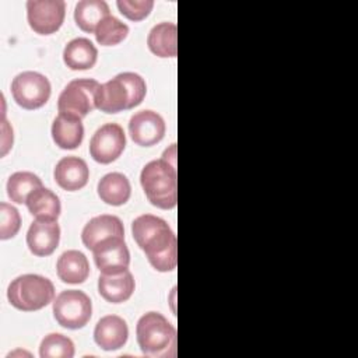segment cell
I'll list each match as a JSON object with an SVG mask.
<instances>
[{
  "label": "cell",
  "mask_w": 358,
  "mask_h": 358,
  "mask_svg": "<svg viewBox=\"0 0 358 358\" xmlns=\"http://www.w3.org/2000/svg\"><path fill=\"white\" fill-rule=\"evenodd\" d=\"M131 234L157 271L166 273L176 267L178 242L165 220L152 214H143L131 222Z\"/></svg>",
  "instance_id": "cell-1"
},
{
  "label": "cell",
  "mask_w": 358,
  "mask_h": 358,
  "mask_svg": "<svg viewBox=\"0 0 358 358\" xmlns=\"http://www.w3.org/2000/svg\"><path fill=\"white\" fill-rule=\"evenodd\" d=\"M147 85L137 73H120L112 80L99 84L95 94V108L105 113H117L140 105Z\"/></svg>",
  "instance_id": "cell-2"
},
{
  "label": "cell",
  "mask_w": 358,
  "mask_h": 358,
  "mask_svg": "<svg viewBox=\"0 0 358 358\" xmlns=\"http://www.w3.org/2000/svg\"><path fill=\"white\" fill-rule=\"evenodd\" d=\"M140 182L148 201L162 210H171L178 203L176 166L166 159L150 161L140 173Z\"/></svg>",
  "instance_id": "cell-3"
},
{
  "label": "cell",
  "mask_w": 358,
  "mask_h": 358,
  "mask_svg": "<svg viewBox=\"0 0 358 358\" xmlns=\"http://www.w3.org/2000/svg\"><path fill=\"white\" fill-rule=\"evenodd\" d=\"M137 343L147 357H173L176 351V330L158 312L143 315L136 326Z\"/></svg>",
  "instance_id": "cell-4"
},
{
  "label": "cell",
  "mask_w": 358,
  "mask_h": 358,
  "mask_svg": "<svg viewBox=\"0 0 358 358\" xmlns=\"http://www.w3.org/2000/svg\"><path fill=\"white\" fill-rule=\"evenodd\" d=\"M7 298L15 309L39 310L53 302L55 285L49 278L39 274H22L10 282Z\"/></svg>",
  "instance_id": "cell-5"
},
{
  "label": "cell",
  "mask_w": 358,
  "mask_h": 358,
  "mask_svg": "<svg viewBox=\"0 0 358 358\" xmlns=\"http://www.w3.org/2000/svg\"><path fill=\"white\" fill-rule=\"evenodd\" d=\"M92 315L90 296L80 289L62 291L53 301V316L66 329L77 330L84 327Z\"/></svg>",
  "instance_id": "cell-6"
},
{
  "label": "cell",
  "mask_w": 358,
  "mask_h": 358,
  "mask_svg": "<svg viewBox=\"0 0 358 358\" xmlns=\"http://www.w3.org/2000/svg\"><path fill=\"white\" fill-rule=\"evenodd\" d=\"M99 83L92 78H77L70 81L57 99L59 113L85 117L95 109V94Z\"/></svg>",
  "instance_id": "cell-7"
},
{
  "label": "cell",
  "mask_w": 358,
  "mask_h": 358,
  "mask_svg": "<svg viewBox=\"0 0 358 358\" xmlns=\"http://www.w3.org/2000/svg\"><path fill=\"white\" fill-rule=\"evenodd\" d=\"M50 90L49 80L38 71H22L11 81L14 101L28 110L43 106L50 96Z\"/></svg>",
  "instance_id": "cell-8"
},
{
  "label": "cell",
  "mask_w": 358,
  "mask_h": 358,
  "mask_svg": "<svg viewBox=\"0 0 358 358\" xmlns=\"http://www.w3.org/2000/svg\"><path fill=\"white\" fill-rule=\"evenodd\" d=\"M66 3L63 0H29L27 1L28 24L39 35L55 34L63 24Z\"/></svg>",
  "instance_id": "cell-9"
},
{
  "label": "cell",
  "mask_w": 358,
  "mask_h": 358,
  "mask_svg": "<svg viewBox=\"0 0 358 358\" xmlns=\"http://www.w3.org/2000/svg\"><path fill=\"white\" fill-rule=\"evenodd\" d=\"M126 147V136L117 123H105L90 141V154L99 164H110L120 157Z\"/></svg>",
  "instance_id": "cell-10"
},
{
  "label": "cell",
  "mask_w": 358,
  "mask_h": 358,
  "mask_svg": "<svg viewBox=\"0 0 358 358\" xmlns=\"http://www.w3.org/2000/svg\"><path fill=\"white\" fill-rule=\"evenodd\" d=\"M91 252L94 262L102 274H117L129 268L130 252L124 242V236L106 238Z\"/></svg>",
  "instance_id": "cell-11"
},
{
  "label": "cell",
  "mask_w": 358,
  "mask_h": 358,
  "mask_svg": "<svg viewBox=\"0 0 358 358\" xmlns=\"http://www.w3.org/2000/svg\"><path fill=\"white\" fill-rule=\"evenodd\" d=\"M165 129L162 116L150 109L134 113L129 122L130 137L141 147H151L159 143L164 138Z\"/></svg>",
  "instance_id": "cell-12"
},
{
  "label": "cell",
  "mask_w": 358,
  "mask_h": 358,
  "mask_svg": "<svg viewBox=\"0 0 358 358\" xmlns=\"http://www.w3.org/2000/svg\"><path fill=\"white\" fill-rule=\"evenodd\" d=\"M60 227L57 221L35 220L27 232V245L35 256H49L59 246Z\"/></svg>",
  "instance_id": "cell-13"
},
{
  "label": "cell",
  "mask_w": 358,
  "mask_h": 358,
  "mask_svg": "<svg viewBox=\"0 0 358 358\" xmlns=\"http://www.w3.org/2000/svg\"><path fill=\"white\" fill-rule=\"evenodd\" d=\"M129 337L127 323L117 315H106L101 317L94 329V340L98 347L105 351L122 348Z\"/></svg>",
  "instance_id": "cell-14"
},
{
  "label": "cell",
  "mask_w": 358,
  "mask_h": 358,
  "mask_svg": "<svg viewBox=\"0 0 358 358\" xmlns=\"http://www.w3.org/2000/svg\"><path fill=\"white\" fill-rule=\"evenodd\" d=\"M53 178L62 189L67 192H76L87 185L90 178V169L84 159L70 155L62 158L56 164Z\"/></svg>",
  "instance_id": "cell-15"
},
{
  "label": "cell",
  "mask_w": 358,
  "mask_h": 358,
  "mask_svg": "<svg viewBox=\"0 0 358 358\" xmlns=\"http://www.w3.org/2000/svg\"><path fill=\"white\" fill-rule=\"evenodd\" d=\"M110 236H124V228L120 218L110 214L91 218L81 232L83 243L90 250H92L101 241Z\"/></svg>",
  "instance_id": "cell-16"
},
{
  "label": "cell",
  "mask_w": 358,
  "mask_h": 358,
  "mask_svg": "<svg viewBox=\"0 0 358 358\" xmlns=\"http://www.w3.org/2000/svg\"><path fill=\"white\" fill-rule=\"evenodd\" d=\"M134 278L129 270L117 274H101L98 278L99 295L110 303H122L134 292Z\"/></svg>",
  "instance_id": "cell-17"
},
{
  "label": "cell",
  "mask_w": 358,
  "mask_h": 358,
  "mask_svg": "<svg viewBox=\"0 0 358 358\" xmlns=\"http://www.w3.org/2000/svg\"><path fill=\"white\" fill-rule=\"evenodd\" d=\"M84 137V126L81 117L59 113L52 123V138L55 144L63 150L77 148Z\"/></svg>",
  "instance_id": "cell-18"
},
{
  "label": "cell",
  "mask_w": 358,
  "mask_h": 358,
  "mask_svg": "<svg viewBox=\"0 0 358 358\" xmlns=\"http://www.w3.org/2000/svg\"><path fill=\"white\" fill-rule=\"evenodd\" d=\"M57 275L63 282L81 284L90 275V264L87 256L76 249L66 250L60 255L56 264Z\"/></svg>",
  "instance_id": "cell-19"
},
{
  "label": "cell",
  "mask_w": 358,
  "mask_h": 358,
  "mask_svg": "<svg viewBox=\"0 0 358 358\" xmlns=\"http://www.w3.org/2000/svg\"><path fill=\"white\" fill-rule=\"evenodd\" d=\"M98 59L95 45L87 38L71 39L63 50V62L71 70H88Z\"/></svg>",
  "instance_id": "cell-20"
},
{
  "label": "cell",
  "mask_w": 358,
  "mask_h": 358,
  "mask_svg": "<svg viewBox=\"0 0 358 358\" xmlns=\"http://www.w3.org/2000/svg\"><path fill=\"white\" fill-rule=\"evenodd\" d=\"M98 196L99 199L109 206H122L124 204L131 194V186L127 179L120 172H110L102 176L98 182Z\"/></svg>",
  "instance_id": "cell-21"
},
{
  "label": "cell",
  "mask_w": 358,
  "mask_h": 358,
  "mask_svg": "<svg viewBox=\"0 0 358 358\" xmlns=\"http://www.w3.org/2000/svg\"><path fill=\"white\" fill-rule=\"evenodd\" d=\"M178 29L173 22H159L148 34L147 45L159 57H175L178 53Z\"/></svg>",
  "instance_id": "cell-22"
},
{
  "label": "cell",
  "mask_w": 358,
  "mask_h": 358,
  "mask_svg": "<svg viewBox=\"0 0 358 358\" xmlns=\"http://www.w3.org/2000/svg\"><path fill=\"white\" fill-rule=\"evenodd\" d=\"M27 207L32 217L36 220H48V221H57L62 206L59 197L46 187H39L34 190L27 199Z\"/></svg>",
  "instance_id": "cell-23"
},
{
  "label": "cell",
  "mask_w": 358,
  "mask_h": 358,
  "mask_svg": "<svg viewBox=\"0 0 358 358\" xmlns=\"http://www.w3.org/2000/svg\"><path fill=\"white\" fill-rule=\"evenodd\" d=\"M109 14V6L103 0H81L76 4L74 20L84 32H95L98 24Z\"/></svg>",
  "instance_id": "cell-24"
},
{
  "label": "cell",
  "mask_w": 358,
  "mask_h": 358,
  "mask_svg": "<svg viewBox=\"0 0 358 358\" xmlns=\"http://www.w3.org/2000/svg\"><path fill=\"white\" fill-rule=\"evenodd\" d=\"M42 187V180L38 175L28 172V171H20L13 173L7 180V194L14 203H27L28 196Z\"/></svg>",
  "instance_id": "cell-25"
},
{
  "label": "cell",
  "mask_w": 358,
  "mask_h": 358,
  "mask_svg": "<svg viewBox=\"0 0 358 358\" xmlns=\"http://www.w3.org/2000/svg\"><path fill=\"white\" fill-rule=\"evenodd\" d=\"M94 34L99 45L113 46L120 43L123 39H126L129 34V27L124 22H122L119 18L113 15H108L98 24Z\"/></svg>",
  "instance_id": "cell-26"
},
{
  "label": "cell",
  "mask_w": 358,
  "mask_h": 358,
  "mask_svg": "<svg viewBox=\"0 0 358 358\" xmlns=\"http://www.w3.org/2000/svg\"><path fill=\"white\" fill-rule=\"evenodd\" d=\"M39 355L41 358H73L74 343L60 333H50L41 343Z\"/></svg>",
  "instance_id": "cell-27"
},
{
  "label": "cell",
  "mask_w": 358,
  "mask_h": 358,
  "mask_svg": "<svg viewBox=\"0 0 358 358\" xmlns=\"http://www.w3.org/2000/svg\"><path fill=\"white\" fill-rule=\"evenodd\" d=\"M21 228V217L15 207L0 203V239L6 241L17 235Z\"/></svg>",
  "instance_id": "cell-28"
},
{
  "label": "cell",
  "mask_w": 358,
  "mask_h": 358,
  "mask_svg": "<svg viewBox=\"0 0 358 358\" xmlns=\"http://www.w3.org/2000/svg\"><path fill=\"white\" fill-rule=\"evenodd\" d=\"M119 11L131 21L144 20L154 7L152 0H117Z\"/></svg>",
  "instance_id": "cell-29"
},
{
  "label": "cell",
  "mask_w": 358,
  "mask_h": 358,
  "mask_svg": "<svg viewBox=\"0 0 358 358\" xmlns=\"http://www.w3.org/2000/svg\"><path fill=\"white\" fill-rule=\"evenodd\" d=\"M13 145V129L8 126L3 116V137H1V155H6Z\"/></svg>",
  "instance_id": "cell-30"
}]
</instances>
